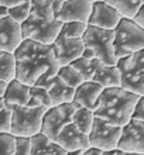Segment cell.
Here are the masks:
<instances>
[{"instance_id": "1", "label": "cell", "mask_w": 144, "mask_h": 155, "mask_svg": "<svg viewBox=\"0 0 144 155\" xmlns=\"http://www.w3.org/2000/svg\"><path fill=\"white\" fill-rule=\"evenodd\" d=\"M13 54L16 58V79L25 85L42 86L59 69L52 47L31 38L21 40Z\"/></svg>"}, {"instance_id": "2", "label": "cell", "mask_w": 144, "mask_h": 155, "mask_svg": "<svg viewBox=\"0 0 144 155\" xmlns=\"http://www.w3.org/2000/svg\"><path fill=\"white\" fill-rule=\"evenodd\" d=\"M139 94L123 89L122 86L103 87L93 114L115 126H124L132 118Z\"/></svg>"}, {"instance_id": "3", "label": "cell", "mask_w": 144, "mask_h": 155, "mask_svg": "<svg viewBox=\"0 0 144 155\" xmlns=\"http://www.w3.org/2000/svg\"><path fill=\"white\" fill-rule=\"evenodd\" d=\"M113 31V48L116 58L126 57L129 54L144 48V28L133 18L122 17Z\"/></svg>"}, {"instance_id": "4", "label": "cell", "mask_w": 144, "mask_h": 155, "mask_svg": "<svg viewBox=\"0 0 144 155\" xmlns=\"http://www.w3.org/2000/svg\"><path fill=\"white\" fill-rule=\"evenodd\" d=\"M120 86L136 94H144V48L117 58Z\"/></svg>"}, {"instance_id": "5", "label": "cell", "mask_w": 144, "mask_h": 155, "mask_svg": "<svg viewBox=\"0 0 144 155\" xmlns=\"http://www.w3.org/2000/svg\"><path fill=\"white\" fill-rule=\"evenodd\" d=\"M113 38H115L113 30L100 28L89 24L82 35L83 45L86 48H91L95 57L107 65H116L117 62L115 48H113Z\"/></svg>"}, {"instance_id": "6", "label": "cell", "mask_w": 144, "mask_h": 155, "mask_svg": "<svg viewBox=\"0 0 144 155\" xmlns=\"http://www.w3.org/2000/svg\"><path fill=\"white\" fill-rule=\"evenodd\" d=\"M48 107L20 106L12 104V133L13 135L31 137L41 131L42 116Z\"/></svg>"}, {"instance_id": "7", "label": "cell", "mask_w": 144, "mask_h": 155, "mask_svg": "<svg viewBox=\"0 0 144 155\" xmlns=\"http://www.w3.org/2000/svg\"><path fill=\"white\" fill-rule=\"evenodd\" d=\"M76 107H79V104L75 102L61 103L48 107L42 116L41 133H44L51 140H55L59 131L72 121V114Z\"/></svg>"}, {"instance_id": "8", "label": "cell", "mask_w": 144, "mask_h": 155, "mask_svg": "<svg viewBox=\"0 0 144 155\" xmlns=\"http://www.w3.org/2000/svg\"><path fill=\"white\" fill-rule=\"evenodd\" d=\"M120 133H122L120 126H115L100 117H95L92 128L88 134L89 144L93 147L100 148L102 151L116 148L120 138Z\"/></svg>"}, {"instance_id": "9", "label": "cell", "mask_w": 144, "mask_h": 155, "mask_svg": "<svg viewBox=\"0 0 144 155\" xmlns=\"http://www.w3.org/2000/svg\"><path fill=\"white\" fill-rule=\"evenodd\" d=\"M117 148L123 150L126 154L144 155V120L130 118L122 126Z\"/></svg>"}, {"instance_id": "10", "label": "cell", "mask_w": 144, "mask_h": 155, "mask_svg": "<svg viewBox=\"0 0 144 155\" xmlns=\"http://www.w3.org/2000/svg\"><path fill=\"white\" fill-rule=\"evenodd\" d=\"M21 37L24 38H31L34 41H38L41 44H48L51 45L55 41V38L59 34L62 21L54 20L51 23H42V21H37L33 18H27L25 21L21 23Z\"/></svg>"}, {"instance_id": "11", "label": "cell", "mask_w": 144, "mask_h": 155, "mask_svg": "<svg viewBox=\"0 0 144 155\" xmlns=\"http://www.w3.org/2000/svg\"><path fill=\"white\" fill-rule=\"evenodd\" d=\"M51 47H52L54 57L59 66L68 65L74 59L79 58L85 48L82 38H71L62 34H58V37L51 44Z\"/></svg>"}, {"instance_id": "12", "label": "cell", "mask_w": 144, "mask_h": 155, "mask_svg": "<svg viewBox=\"0 0 144 155\" xmlns=\"http://www.w3.org/2000/svg\"><path fill=\"white\" fill-rule=\"evenodd\" d=\"M120 13L107 4L105 0H95L92 2V10L88 18V24L100 27V28L113 30L120 21Z\"/></svg>"}, {"instance_id": "13", "label": "cell", "mask_w": 144, "mask_h": 155, "mask_svg": "<svg viewBox=\"0 0 144 155\" xmlns=\"http://www.w3.org/2000/svg\"><path fill=\"white\" fill-rule=\"evenodd\" d=\"M54 141L64 150H66V155L72 151H83L91 145L88 134L82 133L72 121L59 131V134L55 137Z\"/></svg>"}, {"instance_id": "14", "label": "cell", "mask_w": 144, "mask_h": 155, "mask_svg": "<svg viewBox=\"0 0 144 155\" xmlns=\"http://www.w3.org/2000/svg\"><path fill=\"white\" fill-rule=\"evenodd\" d=\"M92 10L91 0H64L61 10L57 14V20L65 21H85L88 23Z\"/></svg>"}, {"instance_id": "15", "label": "cell", "mask_w": 144, "mask_h": 155, "mask_svg": "<svg viewBox=\"0 0 144 155\" xmlns=\"http://www.w3.org/2000/svg\"><path fill=\"white\" fill-rule=\"evenodd\" d=\"M21 25L10 16L0 20V51L14 52L21 42Z\"/></svg>"}, {"instance_id": "16", "label": "cell", "mask_w": 144, "mask_h": 155, "mask_svg": "<svg viewBox=\"0 0 144 155\" xmlns=\"http://www.w3.org/2000/svg\"><path fill=\"white\" fill-rule=\"evenodd\" d=\"M102 90H103V86L99 85L98 82L83 81L81 85L75 87L74 100L72 102L78 103L79 106H83V107L91 109V110H95Z\"/></svg>"}, {"instance_id": "17", "label": "cell", "mask_w": 144, "mask_h": 155, "mask_svg": "<svg viewBox=\"0 0 144 155\" xmlns=\"http://www.w3.org/2000/svg\"><path fill=\"white\" fill-rule=\"evenodd\" d=\"M42 87H45V89L48 90L52 106L61 104V103H68V102H72V100H74L75 87L66 85L58 75H55V76H52L51 79H48V81L42 85Z\"/></svg>"}, {"instance_id": "18", "label": "cell", "mask_w": 144, "mask_h": 155, "mask_svg": "<svg viewBox=\"0 0 144 155\" xmlns=\"http://www.w3.org/2000/svg\"><path fill=\"white\" fill-rule=\"evenodd\" d=\"M31 138V155H66V150L58 145L44 133H37Z\"/></svg>"}, {"instance_id": "19", "label": "cell", "mask_w": 144, "mask_h": 155, "mask_svg": "<svg viewBox=\"0 0 144 155\" xmlns=\"http://www.w3.org/2000/svg\"><path fill=\"white\" fill-rule=\"evenodd\" d=\"M30 97V85H25L18 79H12L7 82L6 86V92L3 94V99L6 104H20V106H25Z\"/></svg>"}, {"instance_id": "20", "label": "cell", "mask_w": 144, "mask_h": 155, "mask_svg": "<svg viewBox=\"0 0 144 155\" xmlns=\"http://www.w3.org/2000/svg\"><path fill=\"white\" fill-rule=\"evenodd\" d=\"M92 81L98 82L103 87L120 86V71L117 65H107L102 62L96 68L95 74L92 76Z\"/></svg>"}, {"instance_id": "21", "label": "cell", "mask_w": 144, "mask_h": 155, "mask_svg": "<svg viewBox=\"0 0 144 155\" xmlns=\"http://www.w3.org/2000/svg\"><path fill=\"white\" fill-rule=\"evenodd\" d=\"M28 17L42 23H51L57 20L52 7V0H31V12Z\"/></svg>"}, {"instance_id": "22", "label": "cell", "mask_w": 144, "mask_h": 155, "mask_svg": "<svg viewBox=\"0 0 144 155\" xmlns=\"http://www.w3.org/2000/svg\"><path fill=\"white\" fill-rule=\"evenodd\" d=\"M93 118H95L93 110L88 109V107L79 106L74 110L72 123H74L82 133L89 134V131H91V128H92V124H93Z\"/></svg>"}, {"instance_id": "23", "label": "cell", "mask_w": 144, "mask_h": 155, "mask_svg": "<svg viewBox=\"0 0 144 155\" xmlns=\"http://www.w3.org/2000/svg\"><path fill=\"white\" fill-rule=\"evenodd\" d=\"M100 64H102V61L98 59V58L88 59V58H83V57H79L71 62V65L82 75L83 81H92V76H93L96 68H98Z\"/></svg>"}, {"instance_id": "24", "label": "cell", "mask_w": 144, "mask_h": 155, "mask_svg": "<svg viewBox=\"0 0 144 155\" xmlns=\"http://www.w3.org/2000/svg\"><path fill=\"white\" fill-rule=\"evenodd\" d=\"M16 78V58L8 51H0V81L10 82Z\"/></svg>"}, {"instance_id": "25", "label": "cell", "mask_w": 144, "mask_h": 155, "mask_svg": "<svg viewBox=\"0 0 144 155\" xmlns=\"http://www.w3.org/2000/svg\"><path fill=\"white\" fill-rule=\"evenodd\" d=\"M107 4H110L113 8H116L120 13L122 17L133 18L141 7V0H105Z\"/></svg>"}, {"instance_id": "26", "label": "cell", "mask_w": 144, "mask_h": 155, "mask_svg": "<svg viewBox=\"0 0 144 155\" xmlns=\"http://www.w3.org/2000/svg\"><path fill=\"white\" fill-rule=\"evenodd\" d=\"M25 106L30 107H38V106H45V107H51V97H49L48 90L42 86H37V85H31L30 86V97L28 102Z\"/></svg>"}, {"instance_id": "27", "label": "cell", "mask_w": 144, "mask_h": 155, "mask_svg": "<svg viewBox=\"0 0 144 155\" xmlns=\"http://www.w3.org/2000/svg\"><path fill=\"white\" fill-rule=\"evenodd\" d=\"M57 75L61 78L62 81L65 82L66 85L72 86V87H76V86H79L83 82L82 75L79 74L78 71L75 69V68L71 65V64L59 66V69H58Z\"/></svg>"}, {"instance_id": "28", "label": "cell", "mask_w": 144, "mask_h": 155, "mask_svg": "<svg viewBox=\"0 0 144 155\" xmlns=\"http://www.w3.org/2000/svg\"><path fill=\"white\" fill-rule=\"evenodd\" d=\"M86 27L88 23L85 21H65V23H62L59 34L71 38H82Z\"/></svg>"}, {"instance_id": "29", "label": "cell", "mask_w": 144, "mask_h": 155, "mask_svg": "<svg viewBox=\"0 0 144 155\" xmlns=\"http://www.w3.org/2000/svg\"><path fill=\"white\" fill-rule=\"evenodd\" d=\"M30 12H31V0H30V2H24V3H21V4H16V6L8 7V16L12 17L14 21L20 23V24L28 18Z\"/></svg>"}, {"instance_id": "30", "label": "cell", "mask_w": 144, "mask_h": 155, "mask_svg": "<svg viewBox=\"0 0 144 155\" xmlns=\"http://www.w3.org/2000/svg\"><path fill=\"white\" fill-rule=\"evenodd\" d=\"M14 140L12 133H0V155H14Z\"/></svg>"}, {"instance_id": "31", "label": "cell", "mask_w": 144, "mask_h": 155, "mask_svg": "<svg viewBox=\"0 0 144 155\" xmlns=\"http://www.w3.org/2000/svg\"><path fill=\"white\" fill-rule=\"evenodd\" d=\"M14 137V155H31V138L24 135Z\"/></svg>"}, {"instance_id": "32", "label": "cell", "mask_w": 144, "mask_h": 155, "mask_svg": "<svg viewBox=\"0 0 144 155\" xmlns=\"http://www.w3.org/2000/svg\"><path fill=\"white\" fill-rule=\"evenodd\" d=\"M12 131V106L6 104L0 110V133H10Z\"/></svg>"}, {"instance_id": "33", "label": "cell", "mask_w": 144, "mask_h": 155, "mask_svg": "<svg viewBox=\"0 0 144 155\" xmlns=\"http://www.w3.org/2000/svg\"><path fill=\"white\" fill-rule=\"evenodd\" d=\"M132 118H137V120H144V94H140L137 99L134 109L132 113Z\"/></svg>"}, {"instance_id": "34", "label": "cell", "mask_w": 144, "mask_h": 155, "mask_svg": "<svg viewBox=\"0 0 144 155\" xmlns=\"http://www.w3.org/2000/svg\"><path fill=\"white\" fill-rule=\"evenodd\" d=\"M133 20L136 21L140 27L144 28V4H141V7L139 8V12L136 13V16L133 17Z\"/></svg>"}, {"instance_id": "35", "label": "cell", "mask_w": 144, "mask_h": 155, "mask_svg": "<svg viewBox=\"0 0 144 155\" xmlns=\"http://www.w3.org/2000/svg\"><path fill=\"white\" fill-rule=\"evenodd\" d=\"M103 151L98 147H93V145H89L86 150H83L82 155H102Z\"/></svg>"}, {"instance_id": "36", "label": "cell", "mask_w": 144, "mask_h": 155, "mask_svg": "<svg viewBox=\"0 0 144 155\" xmlns=\"http://www.w3.org/2000/svg\"><path fill=\"white\" fill-rule=\"evenodd\" d=\"M24 2H30V0H0V3L6 6V7H12V6H16V4H21Z\"/></svg>"}, {"instance_id": "37", "label": "cell", "mask_w": 144, "mask_h": 155, "mask_svg": "<svg viewBox=\"0 0 144 155\" xmlns=\"http://www.w3.org/2000/svg\"><path fill=\"white\" fill-rule=\"evenodd\" d=\"M102 155H126V152L123 150H120V148H112V150H106V151H103Z\"/></svg>"}, {"instance_id": "38", "label": "cell", "mask_w": 144, "mask_h": 155, "mask_svg": "<svg viewBox=\"0 0 144 155\" xmlns=\"http://www.w3.org/2000/svg\"><path fill=\"white\" fill-rule=\"evenodd\" d=\"M81 57H83V58H88V59H91V58H96L95 57V54H93V51H92L91 48H83V51H82V55Z\"/></svg>"}, {"instance_id": "39", "label": "cell", "mask_w": 144, "mask_h": 155, "mask_svg": "<svg viewBox=\"0 0 144 155\" xmlns=\"http://www.w3.org/2000/svg\"><path fill=\"white\" fill-rule=\"evenodd\" d=\"M6 16H8V7H6V6H0V20L2 18H4Z\"/></svg>"}, {"instance_id": "40", "label": "cell", "mask_w": 144, "mask_h": 155, "mask_svg": "<svg viewBox=\"0 0 144 155\" xmlns=\"http://www.w3.org/2000/svg\"><path fill=\"white\" fill-rule=\"evenodd\" d=\"M6 86H7V82L0 81V97H3L4 92H6Z\"/></svg>"}, {"instance_id": "41", "label": "cell", "mask_w": 144, "mask_h": 155, "mask_svg": "<svg viewBox=\"0 0 144 155\" xmlns=\"http://www.w3.org/2000/svg\"><path fill=\"white\" fill-rule=\"evenodd\" d=\"M3 107H6V102H4L3 97H0V110H2Z\"/></svg>"}, {"instance_id": "42", "label": "cell", "mask_w": 144, "mask_h": 155, "mask_svg": "<svg viewBox=\"0 0 144 155\" xmlns=\"http://www.w3.org/2000/svg\"><path fill=\"white\" fill-rule=\"evenodd\" d=\"M141 3H143V4H144V0H141Z\"/></svg>"}, {"instance_id": "43", "label": "cell", "mask_w": 144, "mask_h": 155, "mask_svg": "<svg viewBox=\"0 0 144 155\" xmlns=\"http://www.w3.org/2000/svg\"><path fill=\"white\" fill-rule=\"evenodd\" d=\"M91 2H95V0H91Z\"/></svg>"}, {"instance_id": "44", "label": "cell", "mask_w": 144, "mask_h": 155, "mask_svg": "<svg viewBox=\"0 0 144 155\" xmlns=\"http://www.w3.org/2000/svg\"><path fill=\"white\" fill-rule=\"evenodd\" d=\"M0 6H2V3H0Z\"/></svg>"}]
</instances>
